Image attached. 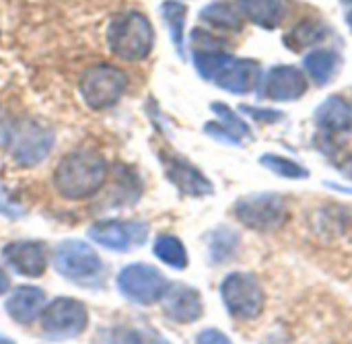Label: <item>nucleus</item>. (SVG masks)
Here are the masks:
<instances>
[{
	"instance_id": "obj_1",
	"label": "nucleus",
	"mask_w": 352,
	"mask_h": 344,
	"mask_svg": "<svg viewBox=\"0 0 352 344\" xmlns=\"http://www.w3.org/2000/svg\"><path fill=\"white\" fill-rule=\"evenodd\" d=\"M109 175L105 157L97 151L78 149L64 155L54 169V188L66 200H87L99 194Z\"/></svg>"
},
{
	"instance_id": "obj_2",
	"label": "nucleus",
	"mask_w": 352,
	"mask_h": 344,
	"mask_svg": "<svg viewBox=\"0 0 352 344\" xmlns=\"http://www.w3.org/2000/svg\"><path fill=\"white\" fill-rule=\"evenodd\" d=\"M109 52L124 62H142L155 45V27L140 10H124L111 17L105 31Z\"/></svg>"
},
{
	"instance_id": "obj_3",
	"label": "nucleus",
	"mask_w": 352,
	"mask_h": 344,
	"mask_svg": "<svg viewBox=\"0 0 352 344\" xmlns=\"http://www.w3.org/2000/svg\"><path fill=\"white\" fill-rule=\"evenodd\" d=\"M54 270L70 281L72 285L85 287V289H97L103 287L107 268L101 260V256L82 239H64L54 250Z\"/></svg>"
},
{
	"instance_id": "obj_4",
	"label": "nucleus",
	"mask_w": 352,
	"mask_h": 344,
	"mask_svg": "<svg viewBox=\"0 0 352 344\" xmlns=\"http://www.w3.org/2000/svg\"><path fill=\"white\" fill-rule=\"evenodd\" d=\"M2 144L16 165L35 167L50 157L56 144V134L52 128L35 120H10Z\"/></svg>"
},
{
	"instance_id": "obj_5",
	"label": "nucleus",
	"mask_w": 352,
	"mask_h": 344,
	"mask_svg": "<svg viewBox=\"0 0 352 344\" xmlns=\"http://www.w3.org/2000/svg\"><path fill=\"white\" fill-rule=\"evenodd\" d=\"M128 83L130 78L120 66L109 62H99L82 72L78 91L87 107L95 111H103L113 107L124 97Z\"/></svg>"
},
{
	"instance_id": "obj_6",
	"label": "nucleus",
	"mask_w": 352,
	"mask_h": 344,
	"mask_svg": "<svg viewBox=\"0 0 352 344\" xmlns=\"http://www.w3.org/2000/svg\"><path fill=\"white\" fill-rule=\"evenodd\" d=\"M233 213L248 229L258 233H272L287 223L289 204L280 194L260 192L239 198L233 206Z\"/></svg>"
},
{
	"instance_id": "obj_7",
	"label": "nucleus",
	"mask_w": 352,
	"mask_h": 344,
	"mask_svg": "<svg viewBox=\"0 0 352 344\" xmlns=\"http://www.w3.org/2000/svg\"><path fill=\"white\" fill-rule=\"evenodd\" d=\"M39 324L50 341H70L87 330L89 312L87 305L74 297H56L45 303Z\"/></svg>"
},
{
	"instance_id": "obj_8",
	"label": "nucleus",
	"mask_w": 352,
	"mask_h": 344,
	"mask_svg": "<svg viewBox=\"0 0 352 344\" xmlns=\"http://www.w3.org/2000/svg\"><path fill=\"white\" fill-rule=\"evenodd\" d=\"M116 285L128 301L136 305H153L161 301L169 281L157 266L146 262H132L118 272Z\"/></svg>"
},
{
	"instance_id": "obj_9",
	"label": "nucleus",
	"mask_w": 352,
	"mask_h": 344,
	"mask_svg": "<svg viewBox=\"0 0 352 344\" xmlns=\"http://www.w3.org/2000/svg\"><path fill=\"white\" fill-rule=\"evenodd\" d=\"M221 299L235 320H256L266 303L262 285L250 272H231L221 283Z\"/></svg>"
},
{
	"instance_id": "obj_10",
	"label": "nucleus",
	"mask_w": 352,
	"mask_h": 344,
	"mask_svg": "<svg viewBox=\"0 0 352 344\" xmlns=\"http://www.w3.org/2000/svg\"><path fill=\"white\" fill-rule=\"evenodd\" d=\"M89 239L97 246L111 252H132L142 248L148 239V225L142 221H122V219H103L89 227Z\"/></svg>"
},
{
	"instance_id": "obj_11",
	"label": "nucleus",
	"mask_w": 352,
	"mask_h": 344,
	"mask_svg": "<svg viewBox=\"0 0 352 344\" xmlns=\"http://www.w3.org/2000/svg\"><path fill=\"white\" fill-rule=\"evenodd\" d=\"M159 161L163 165V173L173 188H177L184 196L204 198L214 192L212 182L184 155H177L171 149L159 151Z\"/></svg>"
},
{
	"instance_id": "obj_12",
	"label": "nucleus",
	"mask_w": 352,
	"mask_h": 344,
	"mask_svg": "<svg viewBox=\"0 0 352 344\" xmlns=\"http://www.w3.org/2000/svg\"><path fill=\"white\" fill-rule=\"evenodd\" d=\"M307 93V76L293 64L272 66L260 80V95L270 101H297Z\"/></svg>"
},
{
	"instance_id": "obj_13",
	"label": "nucleus",
	"mask_w": 352,
	"mask_h": 344,
	"mask_svg": "<svg viewBox=\"0 0 352 344\" xmlns=\"http://www.w3.org/2000/svg\"><path fill=\"white\" fill-rule=\"evenodd\" d=\"M4 264L25 279H39L47 268V248L37 239H19L2 248Z\"/></svg>"
},
{
	"instance_id": "obj_14",
	"label": "nucleus",
	"mask_w": 352,
	"mask_h": 344,
	"mask_svg": "<svg viewBox=\"0 0 352 344\" xmlns=\"http://www.w3.org/2000/svg\"><path fill=\"white\" fill-rule=\"evenodd\" d=\"M262 80V70L260 62L252 58H237L229 56V60L219 68V72L212 76L210 83H214L219 89L233 93V95H248L254 89L260 87Z\"/></svg>"
},
{
	"instance_id": "obj_15",
	"label": "nucleus",
	"mask_w": 352,
	"mask_h": 344,
	"mask_svg": "<svg viewBox=\"0 0 352 344\" xmlns=\"http://www.w3.org/2000/svg\"><path fill=\"white\" fill-rule=\"evenodd\" d=\"M161 308L165 318L175 324H194L204 314L202 295L198 289L184 283H169L165 295L161 297Z\"/></svg>"
},
{
	"instance_id": "obj_16",
	"label": "nucleus",
	"mask_w": 352,
	"mask_h": 344,
	"mask_svg": "<svg viewBox=\"0 0 352 344\" xmlns=\"http://www.w3.org/2000/svg\"><path fill=\"white\" fill-rule=\"evenodd\" d=\"M318 130L324 138L346 136L352 130V105L340 95H332L322 101L314 114Z\"/></svg>"
},
{
	"instance_id": "obj_17",
	"label": "nucleus",
	"mask_w": 352,
	"mask_h": 344,
	"mask_svg": "<svg viewBox=\"0 0 352 344\" xmlns=\"http://www.w3.org/2000/svg\"><path fill=\"white\" fill-rule=\"evenodd\" d=\"M43 308H45V293L43 289L33 285H21L12 289L4 301V310L8 318L21 326L33 324L41 316Z\"/></svg>"
},
{
	"instance_id": "obj_18",
	"label": "nucleus",
	"mask_w": 352,
	"mask_h": 344,
	"mask_svg": "<svg viewBox=\"0 0 352 344\" xmlns=\"http://www.w3.org/2000/svg\"><path fill=\"white\" fill-rule=\"evenodd\" d=\"M241 17L262 29H276L285 17L283 0H237Z\"/></svg>"
},
{
	"instance_id": "obj_19",
	"label": "nucleus",
	"mask_w": 352,
	"mask_h": 344,
	"mask_svg": "<svg viewBox=\"0 0 352 344\" xmlns=\"http://www.w3.org/2000/svg\"><path fill=\"white\" fill-rule=\"evenodd\" d=\"M326 33H328V27H326L324 19H320V17H305L291 31L285 33L283 43L289 50L299 54V52H305V50L322 43L326 39Z\"/></svg>"
},
{
	"instance_id": "obj_20",
	"label": "nucleus",
	"mask_w": 352,
	"mask_h": 344,
	"mask_svg": "<svg viewBox=\"0 0 352 344\" xmlns=\"http://www.w3.org/2000/svg\"><path fill=\"white\" fill-rule=\"evenodd\" d=\"M200 21L206 23L212 29L227 31V33H239L243 29V17L237 8V4L229 0H212L200 10Z\"/></svg>"
},
{
	"instance_id": "obj_21",
	"label": "nucleus",
	"mask_w": 352,
	"mask_h": 344,
	"mask_svg": "<svg viewBox=\"0 0 352 344\" xmlns=\"http://www.w3.org/2000/svg\"><path fill=\"white\" fill-rule=\"evenodd\" d=\"M340 68V56L334 50H314L303 56V72L318 85H328Z\"/></svg>"
},
{
	"instance_id": "obj_22",
	"label": "nucleus",
	"mask_w": 352,
	"mask_h": 344,
	"mask_svg": "<svg viewBox=\"0 0 352 344\" xmlns=\"http://www.w3.org/2000/svg\"><path fill=\"white\" fill-rule=\"evenodd\" d=\"M161 19L169 31L171 43L175 45L177 56L184 60L186 58V17H188V6L179 0H165L159 8Z\"/></svg>"
},
{
	"instance_id": "obj_23",
	"label": "nucleus",
	"mask_w": 352,
	"mask_h": 344,
	"mask_svg": "<svg viewBox=\"0 0 352 344\" xmlns=\"http://www.w3.org/2000/svg\"><path fill=\"white\" fill-rule=\"evenodd\" d=\"M153 252L155 256L167 264L169 268L173 270H184L188 268V252H186V246L179 237L171 235V233H163L155 239L153 244Z\"/></svg>"
},
{
	"instance_id": "obj_24",
	"label": "nucleus",
	"mask_w": 352,
	"mask_h": 344,
	"mask_svg": "<svg viewBox=\"0 0 352 344\" xmlns=\"http://www.w3.org/2000/svg\"><path fill=\"white\" fill-rule=\"evenodd\" d=\"M239 250V235L229 227H219L208 235V254L214 264L231 260Z\"/></svg>"
},
{
	"instance_id": "obj_25",
	"label": "nucleus",
	"mask_w": 352,
	"mask_h": 344,
	"mask_svg": "<svg viewBox=\"0 0 352 344\" xmlns=\"http://www.w3.org/2000/svg\"><path fill=\"white\" fill-rule=\"evenodd\" d=\"M210 111L219 118L217 122H221L233 136H237L241 142L245 140V138H252V128H250V124L235 111V109H231L227 103H223V101H214V103H210Z\"/></svg>"
},
{
	"instance_id": "obj_26",
	"label": "nucleus",
	"mask_w": 352,
	"mask_h": 344,
	"mask_svg": "<svg viewBox=\"0 0 352 344\" xmlns=\"http://www.w3.org/2000/svg\"><path fill=\"white\" fill-rule=\"evenodd\" d=\"M260 163H262L266 169H270L272 173H276V175H280V178H287V180H305V178H309V171H307L303 165H299V163L293 161V159L280 157V155L266 153V155H262Z\"/></svg>"
},
{
	"instance_id": "obj_27",
	"label": "nucleus",
	"mask_w": 352,
	"mask_h": 344,
	"mask_svg": "<svg viewBox=\"0 0 352 344\" xmlns=\"http://www.w3.org/2000/svg\"><path fill=\"white\" fill-rule=\"evenodd\" d=\"M190 47L192 50H227V41L223 37L212 35L206 29H192L190 33Z\"/></svg>"
},
{
	"instance_id": "obj_28",
	"label": "nucleus",
	"mask_w": 352,
	"mask_h": 344,
	"mask_svg": "<svg viewBox=\"0 0 352 344\" xmlns=\"http://www.w3.org/2000/svg\"><path fill=\"white\" fill-rule=\"evenodd\" d=\"M241 114H245L248 118H254L256 122H264V124H274L280 122L285 118L283 111L272 109V107H254V105H241L239 107Z\"/></svg>"
},
{
	"instance_id": "obj_29",
	"label": "nucleus",
	"mask_w": 352,
	"mask_h": 344,
	"mask_svg": "<svg viewBox=\"0 0 352 344\" xmlns=\"http://www.w3.org/2000/svg\"><path fill=\"white\" fill-rule=\"evenodd\" d=\"M204 132L210 136V138H214V140H219V142H225V144H233V147H239L241 144V140L237 138V136H233L221 122H217V120H212V122H206L204 124Z\"/></svg>"
},
{
	"instance_id": "obj_30",
	"label": "nucleus",
	"mask_w": 352,
	"mask_h": 344,
	"mask_svg": "<svg viewBox=\"0 0 352 344\" xmlns=\"http://www.w3.org/2000/svg\"><path fill=\"white\" fill-rule=\"evenodd\" d=\"M23 215H25L23 206H21L19 202H14V200L8 196V192L0 186V217L10 219V221H16V219H21Z\"/></svg>"
},
{
	"instance_id": "obj_31",
	"label": "nucleus",
	"mask_w": 352,
	"mask_h": 344,
	"mask_svg": "<svg viewBox=\"0 0 352 344\" xmlns=\"http://www.w3.org/2000/svg\"><path fill=\"white\" fill-rule=\"evenodd\" d=\"M111 344H146L144 343V334L132 328H116L109 332Z\"/></svg>"
},
{
	"instance_id": "obj_32",
	"label": "nucleus",
	"mask_w": 352,
	"mask_h": 344,
	"mask_svg": "<svg viewBox=\"0 0 352 344\" xmlns=\"http://www.w3.org/2000/svg\"><path fill=\"white\" fill-rule=\"evenodd\" d=\"M196 344H233L227 334H223L217 328H206L196 336Z\"/></svg>"
},
{
	"instance_id": "obj_33",
	"label": "nucleus",
	"mask_w": 352,
	"mask_h": 344,
	"mask_svg": "<svg viewBox=\"0 0 352 344\" xmlns=\"http://www.w3.org/2000/svg\"><path fill=\"white\" fill-rule=\"evenodd\" d=\"M8 289H10V277H8L6 270L0 266V297H2L4 293H8Z\"/></svg>"
},
{
	"instance_id": "obj_34",
	"label": "nucleus",
	"mask_w": 352,
	"mask_h": 344,
	"mask_svg": "<svg viewBox=\"0 0 352 344\" xmlns=\"http://www.w3.org/2000/svg\"><path fill=\"white\" fill-rule=\"evenodd\" d=\"M8 122H10V120L4 116V111H2V107H0V142H2V138H4V132H6Z\"/></svg>"
},
{
	"instance_id": "obj_35",
	"label": "nucleus",
	"mask_w": 352,
	"mask_h": 344,
	"mask_svg": "<svg viewBox=\"0 0 352 344\" xmlns=\"http://www.w3.org/2000/svg\"><path fill=\"white\" fill-rule=\"evenodd\" d=\"M342 171H344V175H346V178H349V180H351V182H352V157H351V159H349V161H346V163H344Z\"/></svg>"
},
{
	"instance_id": "obj_36",
	"label": "nucleus",
	"mask_w": 352,
	"mask_h": 344,
	"mask_svg": "<svg viewBox=\"0 0 352 344\" xmlns=\"http://www.w3.org/2000/svg\"><path fill=\"white\" fill-rule=\"evenodd\" d=\"M0 344H16L12 338H8V336H4V334H0Z\"/></svg>"
},
{
	"instance_id": "obj_37",
	"label": "nucleus",
	"mask_w": 352,
	"mask_h": 344,
	"mask_svg": "<svg viewBox=\"0 0 352 344\" xmlns=\"http://www.w3.org/2000/svg\"><path fill=\"white\" fill-rule=\"evenodd\" d=\"M346 25H349V29L352 31V10L346 14Z\"/></svg>"
},
{
	"instance_id": "obj_38",
	"label": "nucleus",
	"mask_w": 352,
	"mask_h": 344,
	"mask_svg": "<svg viewBox=\"0 0 352 344\" xmlns=\"http://www.w3.org/2000/svg\"><path fill=\"white\" fill-rule=\"evenodd\" d=\"M342 2H346V4H352V0H342Z\"/></svg>"
}]
</instances>
